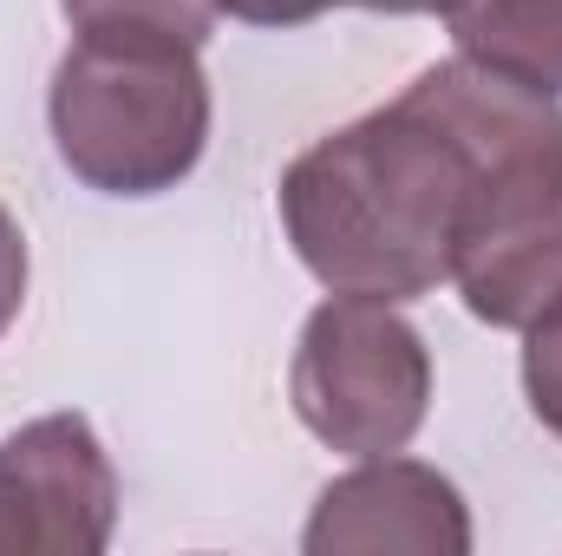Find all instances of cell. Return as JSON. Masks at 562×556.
Returning a JSON list of instances; mask_svg holds the SVG:
<instances>
[{
    "mask_svg": "<svg viewBox=\"0 0 562 556\" xmlns=\"http://www.w3.org/2000/svg\"><path fill=\"white\" fill-rule=\"evenodd\" d=\"M471 184V138L406 86L386 112L321 138L288 164L281 223L321 288L413 301L451 281V243Z\"/></svg>",
    "mask_w": 562,
    "mask_h": 556,
    "instance_id": "6da1fadb",
    "label": "cell"
},
{
    "mask_svg": "<svg viewBox=\"0 0 562 556\" xmlns=\"http://www.w3.org/2000/svg\"><path fill=\"white\" fill-rule=\"evenodd\" d=\"M431 112H445L471 151L477 184L451 243V281L464 308L491 327H530L562 294V112L477 59H445L413 79Z\"/></svg>",
    "mask_w": 562,
    "mask_h": 556,
    "instance_id": "7a4b0ae2",
    "label": "cell"
},
{
    "mask_svg": "<svg viewBox=\"0 0 562 556\" xmlns=\"http://www.w3.org/2000/svg\"><path fill=\"white\" fill-rule=\"evenodd\" d=\"M210 138V79L196 46L79 33L53 73V144L66 170L105 197L183 184Z\"/></svg>",
    "mask_w": 562,
    "mask_h": 556,
    "instance_id": "3957f363",
    "label": "cell"
},
{
    "mask_svg": "<svg viewBox=\"0 0 562 556\" xmlns=\"http://www.w3.org/2000/svg\"><path fill=\"white\" fill-rule=\"evenodd\" d=\"M288 393H294L301 425L327 438L334 452L386 458L425 425L431 354L419 327L400 321L386 301L334 294L301 327Z\"/></svg>",
    "mask_w": 562,
    "mask_h": 556,
    "instance_id": "277c9868",
    "label": "cell"
},
{
    "mask_svg": "<svg viewBox=\"0 0 562 556\" xmlns=\"http://www.w3.org/2000/svg\"><path fill=\"white\" fill-rule=\"evenodd\" d=\"M119 524V478L79 413L20 425L0 445V556H99Z\"/></svg>",
    "mask_w": 562,
    "mask_h": 556,
    "instance_id": "5b68a950",
    "label": "cell"
},
{
    "mask_svg": "<svg viewBox=\"0 0 562 556\" xmlns=\"http://www.w3.org/2000/svg\"><path fill=\"white\" fill-rule=\"evenodd\" d=\"M314 556H380V551H413V556H464L471 551V518L464 498L445 471L413 465V458H367L340 485L321 491L314 524H307Z\"/></svg>",
    "mask_w": 562,
    "mask_h": 556,
    "instance_id": "8992f818",
    "label": "cell"
},
{
    "mask_svg": "<svg viewBox=\"0 0 562 556\" xmlns=\"http://www.w3.org/2000/svg\"><path fill=\"white\" fill-rule=\"evenodd\" d=\"M445 20L464 59L562 92V0H445Z\"/></svg>",
    "mask_w": 562,
    "mask_h": 556,
    "instance_id": "52a82bcc",
    "label": "cell"
},
{
    "mask_svg": "<svg viewBox=\"0 0 562 556\" xmlns=\"http://www.w3.org/2000/svg\"><path fill=\"white\" fill-rule=\"evenodd\" d=\"M79 33H112V40H177L203 46L216 7L210 0H59Z\"/></svg>",
    "mask_w": 562,
    "mask_h": 556,
    "instance_id": "ba28073f",
    "label": "cell"
},
{
    "mask_svg": "<svg viewBox=\"0 0 562 556\" xmlns=\"http://www.w3.org/2000/svg\"><path fill=\"white\" fill-rule=\"evenodd\" d=\"M524 334H530L524 341V393H530V413L562 438V294Z\"/></svg>",
    "mask_w": 562,
    "mask_h": 556,
    "instance_id": "9c48e42d",
    "label": "cell"
},
{
    "mask_svg": "<svg viewBox=\"0 0 562 556\" xmlns=\"http://www.w3.org/2000/svg\"><path fill=\"white\" fill-rule=\"evenodd\" d=\"M20 301H26V236H20V223L0 210V334L13 327Z\"/></svg>",
    "mask_w": 562,
    "mask_h": 556,
    "instance_id": "30bf717a",
    "label": "cell"
},
{
    "mask_svg": "<svg viewBox=\"0 0 562 556\" xmlns=\"http://www.w3.org/2000/svg\"><path fill=\"white\" fill-rule=\"evenodd\" d=\"M210 7L249 20V26H301V20H314V13H327L340 0H210Z\"/></svg>",
    "mask_w": 562,
    "mask_h": 556,
    "instance_id": "8fae6325",
    "label": "cell"
},
{
    "mask_svg": "<svg viewBox=\"0 0 562 556\" xmlns=\"http://www.w3.org/2000/svg\"><path fill=\"white\" fill-rule=\"evenodd\" d=\"M353 7H373V13H445V0H353Z\"/></svg>",
    "mask_w": 562,
    "mask_h": 556,
    "instance_id": "7c38bea8",
    "label": "cell"
}]
</instances>
